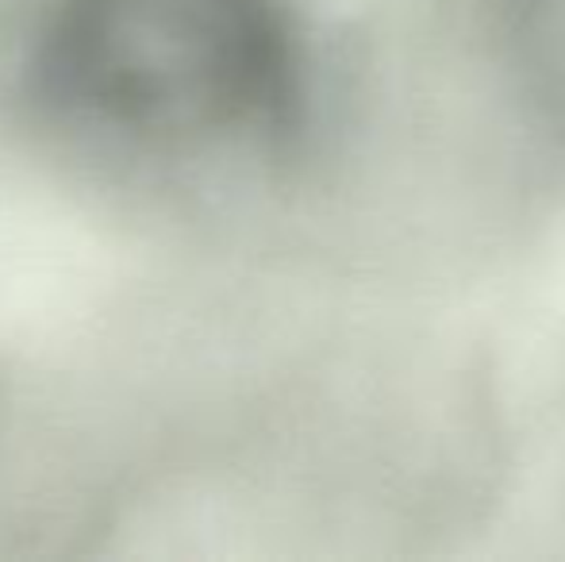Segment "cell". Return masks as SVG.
I'll return each mask as SVG.
<instances>
[{
  "label": "cell",
  "mask_w": 565,
  "mask_h": 562,
  "mask_svg": "<svg viewBox=\"0 0 565 562\" xmlns=\"http://www.w3.org/2000/svg\"><path fill=\"white\" fill-rule=\"evenodd\" d=\"M51 89L147 142H201L285 116L297 35L281 0H54Z\"/></svg>",
  "instance_id": "cell-1"
}]
</instances>
